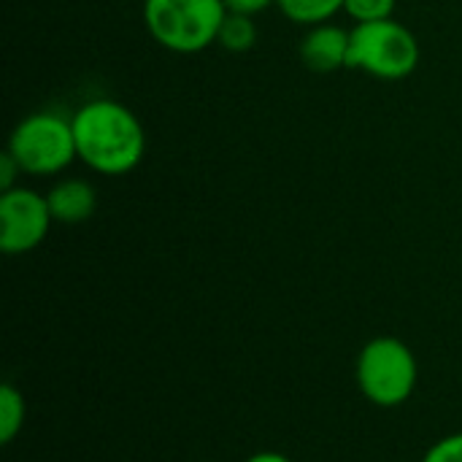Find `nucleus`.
Wrapping results in <instances>:
<instances>
[{"instance_id": "12", "label": "nucleus", "mask_w": 462, "mask_h": 462, "mask_svg": "<svg viewBox=\"0 0 462 462\" xmlns=\"http://www.w3.org/2000/svg\"><path fill=\"white\" fill-rule=\"evenodd\" d=\"M398 0H346L344 3V14L355 22H379V19H393Z\"/></svg>"}, {"instance_id": "16", "label": "nucleus", "mask_w": 462, "mask_h": 462, "mask_svg": "<svg viewBox=\"0 0 462 462\" xmlns=\"http://www.w3.org/2000/svg\"><path fill=\"white\" fill-rule=\"evenodd\" d=\"M246 462H292L287 455H282V452H257V455H252Z\"/></svg>"}, {"instance_id": "4", "label": "nucleus", "mask_w": 462, "mask_h": 462, "mask_svg": "<svg viewBox=\"0 0 462 462\" xmlns=\"http://www.w3.org/2000/svg\"><path fill=\"white\" fill-rule=\"evenodd\" d=\"M420 41L417 35L393 19L363 22L349 30V60L346 68L360 70L379 81L409 79L420 65Z\"/></svg>"}, {"instance_id": "15", "label": "nucleus", "mask_w": 462, "mask_h": 462, "mask_svg": "<svg viewBox=\"0 0 462 462\" xmlns=\"http://www.w3.org/2000/svg\"><path fill=\"white\" fill-rule=\"evenodd\" d=\"M225 5H227V11L257 16L263 11H268L271 5H276V0H225Z\"/></svg>"}, {"instance_id": "8", "label": "nucleus", "mask_w": 462, "mask_h": 462, "mask_svg": "<svg viewBox=\"0 0 462 462\" xmlns=\"http://www.w3.org/2000/svg\"><path fill=\"white\" fill-rule=\"evenodd\" d=\"M46 200H49L54 222H60V225H81L97 208L95 187L79 176H65V179L54 181L51 189L46 192Z\"/></svg>"}, {"instance_id": "13", "label": "nucleus", "mask_w": 462, "mask_h": 462, "mask_svg": "<svg viewBox=\"0 0 462 462\" xmlns=\"http://www.w3.org/2000/svg\"><path fill=\"white\" fill-rule=\"evenodd\" d=\"M422 462H462V433H452L441 441H436Z\"/></svg>"}, {"instance_id": "9", "label": "nucleus", "mask_w": 462, "mask_h": 462, "mask_svg": "<svg viewBox=\"0 0 462 462\" xmlns=\"http://www.w3.org/2000/svg\"><path fill=\"white\" fill-rule=\"evenodd\" d=\"M260 38V27L254 22V16L249 14H236V11H227L222 27H219V38L217 43L230 51V54H244V51H252L254 43Z\"/></svg>"}, {"instance_id": "5", "label": "nucleus", "mask_w": 462, "mask_h": 462, "mask_svg": "<svg viewBox=\"0 0 462 462\" xmlns=\"http://www.w3.org/2000/svg\"><path fill=\"white\" fill-rule=\"evenodd\" d=\"M355 379L363 398H368L374 406H403L414 395L420 382L417 355L406 341L395 336H376L360 349Z\"/></svg>"}, {"instance_id": "10", "label": "nucleus", "mask_w": 462, "mask_h": 462, "mask_svg": "<svg viewBox=\"0 0 462 462\" xmlns=\"http://www.w3.org/2000/svg\"><path fill=\"white\" fill-rule=\"evenodd\" d=\"M344 3L346 0H276L279 11L300 27L333 22V16L344 11Z\"/></svg>"}, {"instance_id": "14", "label": "nucleus", "mask_w": 462, "mask_h": 462, "mask_svg": "<svg viewBox=\"0 0 462 462\" xmlns=\"http://www.w3.org/2000/svg\"><path fill=\"white\" fill-rule=\"evenodd\" d=\"M19 173H22V168L16 165V160H14L8 152H3V154H0V192L19 187V184H16V176H19Z\"/></svg>"}, {"instance_id": "11", "label": "nucleus", "mask_w": 462, "mask_h": 462, "mask_svg": "<svg viewBox=\"0 0 462 462\" xmlns=\"http://www.w3.org/2000/svg\"><path fill=\"white\" fill-rule=\"evenodd\" d=\"M27 420V403L22 390H16L11 382L0 387V444L8 447L24 428Z\"/></svg>"}, {"instance_id": "7", "label": "nucleus", "mask_w": 462, "mask_h": 462, "mask_svg": "<svg viewBox=\"0 0 462 462\" xmlns=\"http://www.w3.org/2000/svg\"><path fill=\"white\" fill-rule=\"evenodd\" d=\"M298 54L303 65L314 73H336L346 68L349 60V30L336 22H322L306 27Z\"/></svg>"}, {"instance_id": "3", "label": "nucleus", "mask_w": 462, "mask_h": 462, "mask_svg": "<svg viewBox=\"0 0 462 462\" xmlns=\"http://www.w3.org/2000/svg\"><path fill=\"white\" fill-rule=\"evenodd\" d=\"M5 152L16 160L24 176H60L79 160L73 122L70 116L51 108L32 111L11 130Z\"/></svg>"}, {"instance_id": "6", "label": "nucleus", "mask_w": 462, "mask_h": 462, "mask_svg": "<svg viewBox=\"0 0 462 462\" xmlns=\"http://www.w3.org/2000/svg\"><path fill=\"white\" fill-rule=\"evenodd\" d=\"M54 225L46 195L32 187L0 192V249L3 254H27L38 249Z\"/></svg>"}, {"instance_id": "1", "label": "nucleus", "mask_w": 462, "mask_h": 462, "mask_svg": "<svg viewBox=\"0 0 462 462\" xmlns=\"http://www.w3.org/2000/svg\"><path fill=\"white\" fill-rule=\"evenodd\" d=\"M73 138L79 162L100 176H127L146 154V130L141 119L119 100L95 97L73 114Z\"/></svg>"}, {"instance_id": "2", "label": "nucleus", "mask_w": 462, "mask_h": 462, "mask_svg": "<svg viewBox=\"0 0 462 462\" xmlns=\"http://www.w3.org/2000/svg\"><path fill=\"white\" fill-rule=\"evenodd\" d=\"M143 27L173 54H198L217 43L227 16L225 0H143Z\"/></svg>"}]
</instances>
